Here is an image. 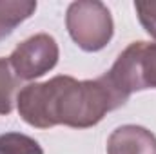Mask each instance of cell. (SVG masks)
<instances>
[{
  "instance_id": "obj_6",
  "label": "cell",
  "mask_w": 156,
  "mask_h": 154,
  "mask_svg": "<svg viewBox=\"0 0 156 154\" xmlns=\"http://www.w3.org/2000/svg\"><path fill=\"white\" fill-rule=\"evenodd\" d=\"M37 9V2H0V40L9 37L13 29Z\"/></svg>"
},
{
  "instance_id": "obj_7",
  "label": "cell",
  "mask_w": 156,
  "mask_h": 154,
  "mask_svg": "<svg viewBox=\"0 0 156 154\" xmlns=\"http://www.w3.org/2000/svg\"><path fill=\"white\" fill-rule=\"evenodd\" d=\"M0 154H44V151L35 140L11 132L0 136Z\"/></svg>"
},
{
  "instance_id": "obj_4",
  "label": "cell",
  "mask_w": 156,
  "mask_h": 154,
  "mask_svg": "<svg viewBox=\"0 0 156 154\" xmlns=\"http://www.w3.org/2000/svg\"><path fill=\"white\" fill-rule=\"evenodd\" d=\"M58 58V47L53 37L37 35L20 44L9 56V65L16 78L31 80L53 69Z\"/></svg>"
},
{
  "instance_id": "obj_5",
  "label": "cell",
  "mask_w": 156,
  "mask_h": 154,
  "mask_svg": "<svg viewBox=\"0 0 156 154\" xmlns=\"http://www.w3.org/2000/svg\"><path fill=\"white\" fill-rule=\"evenodd\" d=\"M109 154H156V138L144 127L125 125L109 138Z\"/></svg>"
},
{
  "instance_id": "obj_1",
  "label": "cell",
  "mask_w": 156,
  "mask_h": 154,
  "mask_svg": "<svg viewBox=\"0 0 156 154\" xmlns=\"http://www.w3.org/2000/svg\"><path fill=\"white\" fill-rule=\"evenodd\" d=\"M125 100L127 94L107 75L94 82L56 76L45 83L27 85L18 94V111L35 127H51L56 123L89 127L98 123L107 111L125 103Z\"/></svg>"
},
{
  "instance_id": "obj_2",
  "label": "cell",
  "mask_w": 156,
  "mask_h": 154,
  "mask_svg": "<svg viewBox=\"0 0 156 154\" xmlns=\"http://www.w3.org/2000/svg\"><path fill=\"white\" fill-rule=\"evenodd\" d=\"M111 82L127 96L133 91L156 87V42H134L107 73Z\"/></svg>"
},
{
  "instance_id": "obj_8",
  "label": "cell",
  "mask_w": 156,
  "mask_h": 154,
  "mask_svg": "<svg viewBox=\"0 0 156 154\" xmlns=\"http://www.w3.org/2000/svg\"><path fill=\"white\" fill-rule=\"evenodd\" d=\"M13 91H15V78L11 75V65L7 60L0 58V114L11 113Z\"/></svg>"
},
{
  "instance_id": "obj_9",
  "label": "cell",
  "mask_w": 156,
  "mask_h": 154,
  "mask_svg": "<svg viewBox=\"0 0 156 154\" xmlns=\"http://www.w3.org/2000/svg\"><path fill=\"white\" fill-rule=\"evenodd\" d=\"M134 9L145 31L156 38V2H134Z\"/></svg>"
},
{
  "instance_id": "obj_3",
  "label": "cell",
  "mask_w": 156,
  "mask_h": 154,
  "mask_svg": "<svg viewBox=\"0 0 156 154\" xmlns=\"http://www.w3.org/2000/svg\"><path fill=\"white\" fill-rule=\"evenodd\" d=\"M67 27L71 37L85 51L102 49L113 35L109 9L100 2H75L67 11Z\"/></svg>"
}]
</instances>
